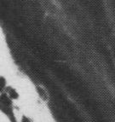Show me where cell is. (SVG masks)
<instances>
[{"label":"cell","mask_w":115,"mask_h":122,"mask_svg":"<svg viewBox=\"0 0 115 122\" xmlns=\"http://www.w3.org/2000/svg\"><path fill=\"white\" fill-rule=\"evenodd\" d=\"M0 102L1 104L8 108H13V102L12 99L7 95L5 92L2 93L0 95Z\"/></svg>","instance_id":"obj_1"},{"label":"cell","mask_w":115,"mask_h":122,"mask_svg":"<svg viewBox=\"0 0 115 122\" xmlns=\"http://www.w3.org/2000/svg\"><path fill=\"white\" fill-rule=\"evenodd\" d=\"M5 93L10 97L12 100H16L19 98V94L18 92H16V90L12 88L11 86H7L6 89H5Z\"/></svg>","instance_id":"obj_2"},{"label":"cell","mask_w":115,"mask_h":122,"mask_svg":"<svg viewBox=\"0 0 115 122\" xmlns=\"http://www.w3.org/2000/svg\"><path fill=\"white\" fill-rule=\"evenodd\" d=\"M6 80L4 77H0V93L2 94L5 92L6 89Z\"/></svg>","instance_id":"obj_3"},{"label":"cell","mask_w":115,"mask_h":122,"mask_svg":"<svg viewBox=\"0 0 115 122\" xmlns=\"http://www.w3.org/2000/svg\"><path fill=\"white\" fill-rule=\"evenodd\" d=\"M37 91H38V94H39V96H40L43 99H46V97H47L46 93L45 92V91H44V89H43V88L37 87Z\"/></svg>","instance_id":"obj_4"},{"label":"cell","mask_w":115,"mask_h":122,"mask_svg":"<svg viewBox=\"0 0 115 122\" xmlns=\"http://www.w3.org/2000/svg\"><path fill=\"white\" fill-rule=\"evenodd\" d=\"M20 122H32L31 120L28 118V117H26V115H23L22 118H21V121Z\"/></svg>","instance_id":"obj_5"}]
</instances>
